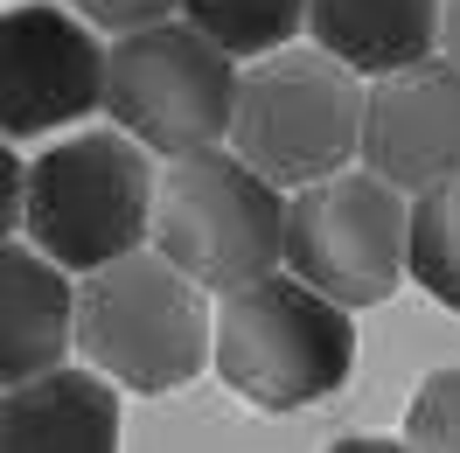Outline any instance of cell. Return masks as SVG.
Here are the masks:
<instances>
[{"label":"cell","mask_w":460,"mask_h":453,"mask_svg":"<svg viewBox=\"0 0 460 453\" xmlns=\"http://www.w3.org/2000/svg\"><path fill=\"white\" fill-rule=\"evenodd\" d=\"M363 174L391 182L404 202L460 182V70L447 57H426L363 84Z\"/></svg>","instance_id":"obj_9"},{"label":"cell","mask_w":460,"mask_h":453,"mask_svg":"<svg viewBox=\"0 0 460 453\" xmlns=\"http://www.w3.org/2000/svg\"><path fill=\"white\" fill-rule=\"evenodd\" d=\"M154 217V154L126 133H70L22 168V230L29 252L63 272H98L126 252H146Z\"/></svg>","instance_id":"obj_4"},{"label":"cell","mask_w":460,"mask_h":453,"mask_svg":"<svg viewBox=\"0 0 460 453\" xmlns=\"http://www.w3.org/2000/svg\"><path fill=\"white\" fill-rule=\"evenodd\" d=\"M363 147V77L335 57L307 49H272L237 77V112H230V154L272 189H307L328 174L356 168Z\"/></svg>","instance_id":"obj_5"},{"label":"cell","mask_w":460,"mask_h":453,"mask_svg":"<svg viewBox=\"0 0 460 453\" xmlns=\"http://www.w3.org/2000/svg\"><path fill=\"white\" fill-rule=\"evenodd\" d=\"M174 7H181V0H70V14H77L84 29H112V35L174 22Z\"/></svg>","instance_id":"obj_16"},{"label":"cell","mask_w":460,"mask_h":453,"mask_svg":"<svg viewBox=\"0 0 460 453\" xmlns=\"http://www.w3.org/2000/svg\"><path fill=\"white\" fill-rule=\"evenodd\" d=\"M105 105V42L57 0L0 14V140H42Z\"/></svg>","instance_id":"obj_8"},{"label":"cell","mask_w":460,"mask_h":453,"mask_svg":"<svg viewBox=\"0 0 460 453\" xmlns=\"http://www.w3.org/2000/svg\"><path fill=\"white\" fill-rule=\"evenodd\" d=\"M70 349L98 369L112 391L168 397L209 369V300L189 286L168 258L126 252L112 265L84 272Z\"/></svg>","instance_id":"obj_2"},{"label":"cell","mask_w":460,"mask_h":453,"mask_svg":"<svg viewBox=\"0 0 460 453\" xmlns=\"http://www.w3.org/2000/svg\"><path fill=\"white\" fill-rule=\"evenodd\" d=\"M237 63L202 42L189 22H154V29L112 35L105 49V112L119 133L161 154V161H189L209 147H230V112H237Z\"/></svg>","instance_id":"obj_6"},{"label":"cell","mask_w":460,"mask_h":453,"mask_svg":"<svg viewBox=\"0 0 460 453\" xmlns=\"http://www.w3.org/2000/svg\"><path fill=\"white\" fill-rule=\"evenodd\" d=\"M209 369L259 412H307L356 377V321L293 272L224 293L209 321Z\"/></svg>","instance_id":"obj_1"},{"label":"cell","mask_w":460,"mask_h":453,"mask_svg":"<svg viewBox=\"0 0 460 453\" xmlns=\"http://www.w3.org/2000/svg\"><path fill=\"white\" fill-rule=\"evenodd\" d=\"M404 447H411V453H460V363L432 369L426 384L411 391Z\"/></svg>","instance_id":"obj_15"},{"label":"cell","mask_w":460,"mask_h":453,"mask_svg":"<svg viewBox=\"0 0 460 453\" xmlns=\"http://www.w3.org/2000/svg\"><path fill=\"white\" fill-rule=\"evenodd\" d=\"M404 217H411V202L363 168L307 182V189L287 196L279 272L314 286L335 307H376L404 280Z\"/></svg>","instance_id":"obj_7"},{"label":"cell","mask_w":460,"mask_h":453,"mask_svg":"<svg viewBox=\"0 0 460 453\" xmlns=\"http://www.w3.org/2000/svg\"><path fill=\"white\" fill-rule=\"evenodd\" d=\"M300 29L314 35L321 57L376 84L439 57V0H307Z\"/></svg>","instance_id":"obj_12"},{"label":"cell","mask_w":460,"mask_h":453,"mask_svg":"<svg viewBox=\"0 0 460 453\" xmlns=\"http://www.w3.org/2000/svg\"><path fill=\"white\" fill-rule=\"evenodd\" d=\"M404 280L432 293L447 314H460V182L411 196L404 217Z\"/></svg>","instance_id":"obj_14"},{"label":"cell","mask_w":460,"mask_h":453,"mask_svg":"<svg viewBox=\"0 0 460 453\" xmlns=\"http://www.w3.org/2000/svg\"><path fill=\"white\" fill-rule=\"evenodd\" d=\"M328 453H411L404 440H376V432H349V440H335Z\"/></svg>","instance_id":"obj_19"},{"label":"cell","mask_w":460,"mask_h":453,"mask_svg":"<svg viewBox=\"0 0 460 453\" xmlns=\"http://www.w3.org/2000/svg\"><path fill=\"white\" fill-rule=\"evenodd\" d=\"M174 22H189L202 42H217L230 63H259L272 49H287L300 22H307V0H181Z\"/></svg>","instance_id":"obj_13"},{"label":"cell","mask_w":460,"mask_h":453,"mask_svg":"<svg viewBox=\"0 0 460 453\" xmlns=\"http://www.w3.org/2000/svg\"><path fill=\"white\" fill-rule=\"evenodd\" d=\"M439 57L460 70V0H439Z\"/></svg>","instance_id":"obj_18"},{"label":"cell","mask_w":460,"mask_h":453,"mask_svg":"<svg viewBox=\"0 0 460 453\" xmlns=\"http://www.w3.org/2000/svg\"><path fill=\"white\" fill-rule=\"evenodd\" d=\"M0 453H119V391L84 363L0 391Z\"/></svg>","instance_id":"obj_10"},{"label":"cell","mask_w":460,"mask_h":453,"mask_svg":"<svg viewBox=\"0 0 460 453\" xmlns=\"http://www.w3.org/2000/svg\"><path fill=\"white\" fill-rule=\"evenodd\" d=\"M77 321V286L29 244H0V391L63 369Z\"/></svg>","instance_id":"obj_11"},{"label":"cell","mask_w":460,"mask_h":453,"mask_svg":"<svg viewBox=\"0 0 460 453\" xmlns=\"http://www.w3.org/2000/svg\"><path fill=\"white\" fill-rule=\"evenodd\" d=\"M22 230V154L0 140V244H14Z\"/></svg>","instance_id":"obj_17"},{"label":"cell","mask_w":460,"mask_h":453,"mask_svg":"<svg viewBox=\"0 0 460 453\" xmlns=\"http://www.w3.org/2000/svg\"><path fill=\"white\" fill-rule=\"evenodd\" d=\"M146 244L202 293H237V286L279 272L287 258V196L252 174L230 147L168 161L154 174V217Z\"/></svg>","instance_id":"obj_3"}]
</instances>
